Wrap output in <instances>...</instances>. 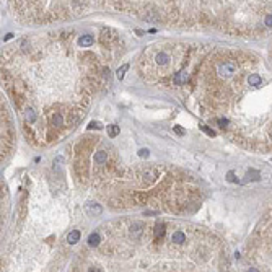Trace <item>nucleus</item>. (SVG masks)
<instances>
[{"label":"nucleus","instance_id":"1","mask_svg":"<svg viewBox=\"0 0 272 272\" xmlns=\"http://www.w3.org/2000/svg\"><path fill=\"white\" fill-rule=\"evenodd\" d=\"M153 60H155V64L158 65V67H166V65L170 64V60H171V57H170L168 52L161 51V52H158V54H155Z\"/></svg>","mask_w":272,"mask_h":272},{"label":"nucleus","instance_id":"2","mask_svg":"<svg viewBox=\"0 0 272 272\" xmlns=\"http://www.w3.org/2000/svg\"><path fill=\"white\" fill-rule=\"evenodd\" d=\"M186 80H187L186 69H184V70L176 72V74L173 75V83H174V85H183V83H186Z\"/></svg>","mask_w":272,"mask_h":272},{"label":"nucleus","instance_id":"3","mask_svg":"<svg viewBox=\"0 0 272 272\" xmlns=\"http://www.w3.org/2000/svg\"><path fill=\"white\" fill-rule=\"evenodd\" d=\"M93 43H95V38H93L91 34H83V36H80V39H78L80 47H91Z\"/></svg>","mask_w":272,"mask_h":272},{"label":"nucleus","instance_id":"4","mask_svg":"<svg viewBox=\"0 0 272 272\" xmlns=\"http://www.w3.org/2000/svg\"><path fill=\"white\" fill-rule=\"evenodd\" d=\"M80 238H82V233H80V230H72V231L67 235L65 241H67L69 245H77V243L80 241Z\"/></svg>","mask_w":272,"mask_h":272},{"label":"nucleus","instance_id":"5","mask_svg":"<svg viewBox=\"0 0 272 272\" xmlns=\"http://www.w3.org/2000/svg\"><path fill=\"white\" fill-rule=\"evenodd\" d=\"M100 245H101V235L100 233H91V235L88 236V246L98 248Z\"/></svg>","mask_w":272,"mask_h":272},{"label":"nucleus","instance_id":"6","mask_svg":"<svg viewBox=\"0 0 272 272\" xmlns=\"http://www.w3.org/2000/svg\"><path fill=\"white\" fill-rule=\"evenodd\" d=\"M86 212H88L90 215H100L101 212H103V209H101L98 204H93V202H90V204H86Z\"/></svg>","mask_w":272,"mask_h":272},{"label":"nucleus","instance_id":"7","mask_svg":"<svg viewBox=\"0 0 272 272\" xmlns=\"http://www.w3.org/2000/svg\"><path fill=\"white\" fill-rule=\"evenodd\" d=\"M119 134H121V127H119V125H116V124H111V125H108V135H109L111 139L117 137Z\"/></svg>","mask_w":272,"mask_h":272},{"label":"nucleus","instance_id":"8","mask_svg":"<svg viewBox=\"0 0 272 272\" xmlns=\"http://www.w3.org/2000/svg\"><path fill=\"white\" fill-rule=\"evenodd\" d=\"M127 70H129V65H127V64H124L122 67H119V69H117V78L122 80V78H124V75H125V72H127Z\"/></svg>","mask_w":272,"mask_h":272},{"label":"nucleus","instance_id":"9","mask_svg":"<svg viewBox=\"0 0 272 272\" xmlns=\"http://www.w3.org/2000/svg\"><path fill=\"white\" fill-rule=\"evenodd\" d=\"M137 155L140 156V158H147V156L150 155V153H148V150H147V148H140V150H139V153H137Z\"/></svg>","mask_w":272,"mask_h":272},{"label":"nucleus","instance_id":"10","mask_svg":"<svg viewBox=\"0 0 272 272\" xmlns=\"http://www.w3.org/2000/svg\"><path fill=\"white\" fill-rule=\"evenodd\" d=\"M264 25L269 26V28H272V15H267L266 18H264Z\"/></svg>","mask_w":272,"mask_h":272},{"label":"nucleus","instance_id":"11","mask_svg":"<svg viewBox=\"0 0 272 272\" xmlns=\"http://www.w3.org/2000/svg\"><path fill=\"white\" fill-rule=\"evenodd\" d=\"M226 179H228L230 183H235V181H236V178H235V173H233V171H228V174H226Z\"/></svg>","mask_w":272,"mask_h":272},{"label":"nucleus","instance_id":"12","mask_svg":"<svg viewBox=\"0 0 272 272\" xmlns=\"http://www.w3.org/2000/svg\"><path fill=\"white\" fill-rule=\"evenodd\" d=\"M200 129H202V130H205V132H207V134L210 135V137H214V135H215V132L212 130V129H207L205 125H200Z\"/></svg>","mask_w":272,"mask_h":272},{"label":"nucleus","instance_id":"13","mask_svg":"<svg viewBox=\"0 0 272 272\" xmlns=\"http://www.w3.org/2000/svg\"><path fill=\"white\" fill-rule=\"evenodd\" d=\"M93 127L100 129V127H101V124H100V122H91V124H90V125H88V129H93Z\"/></svg>","mask_w":272,"mask_h":272},{"label":"nucleus","instance_id":"14","mask_svg":"<svg viewBox=\"0 0 272 272\" xmlns=\"http://www.w3.org/2000/svg\"><path fill=\"white\" fill-rule=\"evenodd\" d=\"M174 130H176L178 134H184V130H183V129H181V127H178V125H176V127H174Z\"/></svg>","mask_w":272,"mask_h":272}]
</instances>
